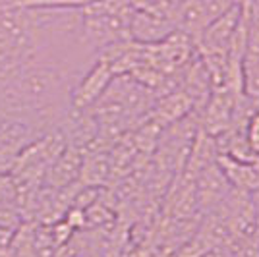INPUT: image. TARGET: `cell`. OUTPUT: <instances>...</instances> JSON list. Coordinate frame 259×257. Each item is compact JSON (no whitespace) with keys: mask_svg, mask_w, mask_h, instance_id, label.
<instances>
[{"mask_svg":"<svg viewBox=\"0 0 259 257\" xmlns=\"http://www.w3.org/2000/svg\"><path fill=\"white\" fill-rule=\"evenodd\" d=\"M176 31L170 18H164L151 12L136 10L130 18V41L140 45H157Z\"/></svg>","mask_w":259,"mask_h":257,"instance_id":"277c9868","label":"cell"},{"mask_svg":"<svg viewBox=\"0 0 259 257\" xmlns=\"http://www.w3.org/2000/svg\"><path fill=\"white\" fill-rule=\"evenodd\" d=\"M170 2H172V4H176V2H180V0H170Z\"/></svg>","mask_w":259,"mask_h":257,"instance_id":"ba28073f","label":"cell"},{"mask_svg":"<svg viewBox=\"0 0 259 257\" xmlns=\"http://www.w3.org/2000/svg\"><path fill=\"white\" fill-rule=\"evenodd\" d=\"M228 8H232L228 0H180L174 4L170 20L176 31H182L197 43L201 33Z\"/></svg>","mask_w":259,"mask_h":257,"instance_id":"7a4b0ae2","label":"cell"},{"mask_svg":"<svg viewBox=\"0 0 259 257\" xmlns=\"http://www.w3.org/2000/svg\"><path fill=\"white\" fill-rule=\"evenodd\" d=\"M130 0H93L81 8V31L85 43L95 51L130 41Z\"/></svg>","mask_w":259,"mask_h":257,"instance_id":"6da1fadb","label":"cell"},{"mask_svg":"<svg viewBox=\"0 0 259 257\" xmlns=\"http://www.w3.org/2000/svg\"><path fill=\"white\" fill-rule=\"evenodd\" d=\"M83 159L79 155L77 147L74 145H66L64 151L51 162L49 168V184L54 190H64L70 184L79 178Z\"/></svg>","mask_w":259,"mask_h":257,"instance_id":"5b68a950","label":"cell"},{"mask_svg":"<svg viewBox=\"0 0 259 257\" xmlns=\"http://www.w3.org/2000/svg\"><path fill=\"white\" fill-rule=\"evenodd\" d=\"M242 140L248 153L253 159H259V110L249 112L242 124Z\"/></svg>","mask_w":259,"mask_h":257,"instance_id":"52a82bcc","label":"cell"},{"mask_svg":"<svg viewBox=\"0 0 259 257\" xmlns=\"http://www.w3.org/2000/svg\"><path fill=\"white\" fill-rule=\"evenodd\" d=\"M93 0H10L6 4L29 10H79Z\"/></svg>","mask_w":259,"mask_h":257,"instance_id":"8992f818","label":"cell"},{"mask_svg":"<svg viewBox=\"0 0 259 257\" xmlns=\"http://www.w3.org/2000/svg\"><path fill=\"white\" fill-rule=\"evenodd\" d=\"M116 75L112 72V66L105 58L97 56L95 62L85 70V74L77 79L70 95V107L72 110H89L103 97L108 89L110 81Z\"/></svg>","mask_w":259,"mask_h":257,"instance_id":"3957f363","label":"cell"}]
</instances>
